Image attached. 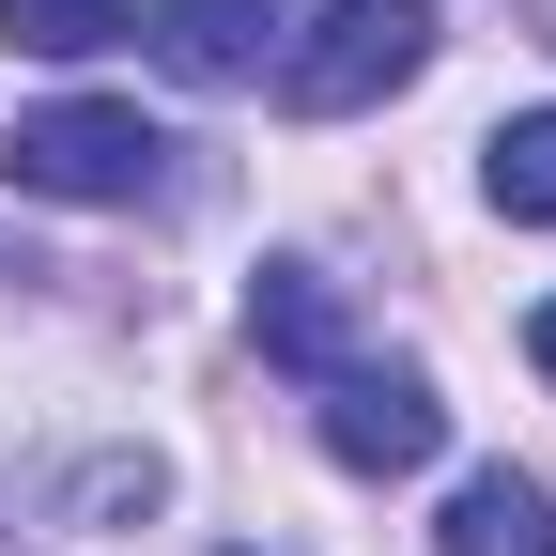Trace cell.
I'll return each instance as SVG.
<instances>
[{"label":"cell","instance_id":"2","mask_svg":"<svg viewBox=\"0 0 556 556\" xmlns=\"http://www.w3.org/2000/svg\"><path fill=\"white\" fill-rule=\"evenodd\" d=\"M417 62H433V0H340V16H309L278 47V93L309 124H340V109H387Z\"/></svg>","mask_w":556,"mask_h":556},{"label":"cell","instance_id":"8","mask_svg":"<svg viewBox=\"0 0 556 556\" xmlns=\"http://www.w3.org/2000/svg\"><path fill=\"white\" fill-rule=\"evenodd\" d=\"M155 0H0V31H16L31 62H93V47H124Z\"/></svg>","mask_w":556,"mask_h":556},{"label":"cell","instance_id":"4","mask_svg":"<svg viewBox=\"0 0 556 556\" xmlns=\"http://www.w3.org/2000/svg\"><path fill=\"white\" fill-rule=\"evenodd\" d=\"M155 62L170 78H201V93H232V78H263L278 47H294V0H155Z\"/></svg>","mask_w":556,"mask_h":556},{"label":"cell","instance_id":"5","mask_svg":"<svg viewBox=\"0 0 556 556\" xmlns=\"http://www.w3.org/2000/svg\"><path fill=\"white\" fill-rule=\"evenodd\" d=\"M248 340H263L278 371L325 387V371H340V294H325V263H263V278H248Z\"/></svg>","mask_w":556,"mask_h":556},{"label":"cell","instance_id":"1","mask_svg":"<svg viewBox=\"0 0 556 556\" xmlns=\"http://www.w3.org/2000/svg\"><path fill=\"white\" fill-rule=\"evenodd\" d=\"M0 170H16L31 201H155L170 186V139L139 109H109V93H62V109H16Z\"/></svg>","mask_w":556,"mask_h":556},{"label":"cell","instance_id":"3","mask_svg":"<svg viewBox=\"0 0 556 556\" xmlns=\"http://www.w3.org/2000/svg\"><path fill=\"white\" fill-rule=\"evenodd\" d=\"M433 448H448V402L417 387V371H371V356L325 371V464H356V479H417Z\"/></svg>","mask_w":556,"mask_h":556},{"label":"cell","instance_id":"9","mask_svg":"<svg viewBox=\"0 0 556 556\" xmlns=\"http://www.w3.org/2000/svg\"><path fill=\"white\" fill-rule=\"evenodd\" d=\"M526 356H541V387H556V294H541V325H526Z\"/></svg>","mask_w":556,"mask_h":556},{"label":"cell","instance_id":"10","mask_svg":"<svg viewBox=\"0 0 556 556\" xmlns=\"http://www.w3.org/2000/svg\"><path fill=\"white\" fill-rule=\"evenodd\" d=\"M232 556H248V541H232Z\"/></svg>","mask_w":556,"mask_h":556},{"label":"cell","instance_id":"6","mask_svg":"<svg viewBox=\"0 0 556 556\" xmlns=\"http://www.w3.org/2000/svg\"><path fill=\"white\" fill-rule=\"evenodd\" d=\"M433 541H448V556H556V495H541L526 464H479L464 495H448Z\"/></svg>","mask_w":556,"mask_h":556},{"label":"cell","instance_id":"7","mask_svg":"<svg viewBox=\"0 0 556 556\" xmlns=\"http://www.w3.org/2000/svg\"><path fill=\"white\" fill-rule=\"evenodd\" d=\"M479 186H495V217L556 232V109H526V124H495V139H479Z\"/></svg>","mask_w":556,"mask_h":556}]
</instances>
